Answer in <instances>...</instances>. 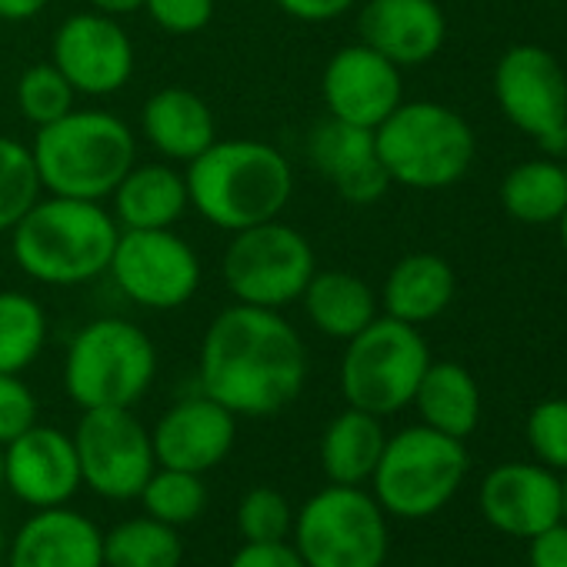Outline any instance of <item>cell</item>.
I'll use <instances>...</instances> for the list:
<instances>
[{"instance_id": "obj_1", "label": "cell", "mask_w": 567, "mask_h": 567, "mask_svg": "<svg viewBox=\"0 0 567 567\" xmlns=\"http://www.w3.org/2000/svg\"><path fill=\"white\" fill-rule=\"evenodd\" d=\"M197 384L237 417L280 414L308 384L305 338L280 311L234 301L200 338Z\"/></svg>"}, {"instance_id": "obj_2", "label": "cell", "mask_w": 567, "mask_h": 567, "mask_svg": "<svg viewBox=\"0 0 567 567\" xmlns=\"http://www.w3.org/2000/svg\"><path fill=\"white\" fill-rule=\"evenodd\" d=\"M190 210L217 230H244L274 220L295 197V167L274 144L217 137L187 167Z\"/></svg>"}, {"instance_id": "obj_3", "label": "cell", "mask_w": 567, "mask_h": 567, "mask_svg": "<svg viewBox=\"0 0 567 567\" xmlns=\"http://www.w3.org/2000/svg\"><path fill=\"white\" fill-rule=\"evenodd\" d=\"M121 227L101 200L44 194L11 230L14 264L44 288H81L107 274Z\"/></svg>"}, {"instance_id": "obj_4", "label": "cell", "mask_w": 567, "mask_h": 567, "mask_svg": "<svg viewBox=\"0 0 567 567\" xmlns=\"http://www.w3.org/2000/svg\"><path fill=\"white\" fill-rule=\"evenodd\" d=\"M44 194L107 200L137 161L134 127L111 111H71L31 141Z\"/></svg>"}, {"instance_id": "obj_5", "label": "cell", "mask_w": 567, "mask_h": 567, "mask_svg": "<svg viewBox=\"0 0 567 567\" xmlns=\"http://www.w3.org/2000/svg\"><path fill=\"white\" fill-rule=\"evenodd\" d=\"M374 144L391 184L411 190H444L457 184L477 154L471 124L437 101H401L394 114L374 127Z\"/></svg>"}, {"instance_id": "obj_6", "label": "cell", "mask_w": 567, "mask_h": 567, "mask_svg": "<svg viewBox=\"0 0 567 567\" xmlns=\"http://www.w3.org/2000/svg\"><path fill=\"white\" fill-rule=\"evenodd\" d=\"M157 378V348L124 318L84 324L64 354V391L81 411L134 408Z\"/></svg>"}, {"instance_id": "obj_7", "label": "cell", "mask_w": 567, "mask_h": 567, "mask_svg": "<svg viewBox=\"0 0 567 567\" xmlns=\"http://www.w3.org/2000/svg\"><path fill=\"white\" fill-rule=\"evenodd\" d=\"M427 364L424 334L414 324L378 315L361 334L344 341L338 384L348 408L388 417L414 401Z\"/></svg>"}, {"instance_id": "obj_8", "label": "cell", "mask_w": 567, "mask_h": 567, "mask_svg": "<svg viewBox=\"0 0 567 567\" xmlns=\"http://www.w3.org/2000/svg\"><path fill=\"white\" fill-rule=\"evenodd\" d=\"M315 270L318 254L311 240L280 217L234 230L220 260L227 295L237 305L270 311L298 305Z\"/></svg>"}, {"instance_id": "obj_9", "label": "cell", "mask_w": 567, "mask_h": 567, "mask_svg": "<svg viewBox=\"0 0 567 567\" xmlns=\"http://www.w3.org/2000/svg\"><path fill=\"white\" fill-rule=\"evenodd\" d=\"M464 474V441L447 437L427 424H417L388 437L384 454L371 474V484L384 514L417 520L437 514L457 494Z\"/></svg>"}, {"instance_id": "obj_10", "label": "cell", "mask_w": 567, "mask_h": 567, "mask_svg": "<svg viewBox=\"0 0 567 567\" xmlns=\"http://www.w3.org/2000/svg\"><path fill=\"white\" fill-rule=\"evenodd\" d=\"M291 534L308 567H381L388 557L384 507L354 484H328L308 497Z\"/></svg>"}, {"instance_id": "obj_11", "label": "cell", "mask_w": 567, "mask_h": 567, "mask_svg": "<svg viewBox=\"0 0 567 567\" xmlns=\"http://www.w3.org/2000/svg\"><path fill=\"white\" fill-rule=\"evenodd\" d=\"M117 291L144 311H177L204 280L197 250L174 230H121L107 267Z\"/></svg>"}, {"instance_id": "obj_12", "label": "cell", "mask_w": 567, "mask_h": 567, "mask_svg": "<svg viewBox=\"0 0 567 567\" xmlns=\"http://www.w3.org/2000/svg\"><path fill=\"white\" fill-rule=\"evenodd\" d=\"M71 437L81 464V481L97 497L134 501L157 467L151 431L141 424L134 408L81 411Z\"/></svg>"}, {"instance_id": "obj_13", "label": "cell", "mask_w": 567, "mask_h": 567, "mask_svg": "<svg viewBox=\"0 0 567 567\" xmlns=\"http://www.w3.org/2000/svg\"><path fill=\"white\" fill-rule=\"evenodd\" d=\"M494 97L504 117L540 147L567 151V74L547 48H507L494 68Z\"/></svg>"}, {"instance_id": "obj_14", "label": "cell", "mask_w": 567, "mask_h": 567, "mask_svg": "<svg viewBox=\"0 0 567 567\" xmlns=\"http://www.w3.org/2000/svg\"><path fill=\"white\" fill-rule=\"evenodd\" d=\"M51 64L68 78L78 97H111L131 84L137 54L121 18L81 11L54 31Z\"/></svg>"}, {"instance_id": "obj_15", "label": "cell", "mask_w": 567, "mask_h": 567, "mask_svg": "<svg viewBox=\"0 0 567 567\" xmlns=\"http://www.w3.org/2000/svg\"><path fill=\"white\" fill-rule=\"evenodd\" d=\"M321 97L328 117L354 127H381L404 101L401 68L371 51L368 44H348L331 54L321 74Z\"/></svg>"}, {"instance_id": "obj_16", "label": "cell", "mask_w": 567, "mask_h": 567, "mask_svg": "<svg viewBox=\"0 0 567 567\" xmlns=\"http://www.w3.org/2000/svg\"><path fill=\"white\" fill-rule=\"evenodd\" d=\"M4 487L31 511L71 504L84 487L74 437L48 424L18 434L4 444Z\"/></svg>"}, {"instance_id": "obj_17", "label": "cell", "mask_w": 567, "mask_h": 567, "mask_svg": "<svg viewBox=\"0 0 567 567\" xmlns=\"http://www.w3.org/2000/svg\"><path fill=\"white\" fill-rule=\"evenodd\" d=\"M234 441H237V414H230L204 391L174 401L151 427L157 464L190 474L214 471L234 451Z\"/></svg>"}, {"instance_id": "obj_18", "label": "cell", "mask_w": 567, "mask_h": 567, "mask_svg": "<svg viewBox=\"0 0 567 567\" xmlns=\"http://www.w3.org/2000/svg\"><path fill=\"white\" fill-rule=\"evenodd\" d=\"M481 511L501 534L530 540L544 527L564 520V487L550 467L511 461L484 477Z\"/></svg>"}, {"instance_id": "obj_19", "label": "cell", "mask_w": 567, "mask_h": 567, "mask_svg": "<svg viewBox=\"0 0 567 567\" xmlns=\"http://www.w3.org/2000/svg\"><path fill=\"white\" fill-rule=\"evenodd\" d=\"M4 567H104V530L71 504L41 507L8 540Z\"/></svg>"}, {"instance_id": "obj_20", "label": "cell", "mask_w": 567, "mask_h": 567, "mask_svg": "<svg viewBox=\"0 0 567 567\" xmlns=\"http://www.w3.org/2000/svg\"><path fill=\"white\" fill-rule=\"evenodd\" d=\"M308 161L321 177L331 181L341 200L358 207L378 204L391 187V177L378 157L374 131L368 127H354L334 117L315 124L308 134Z\"/></svg>"}, {"instance_id": "obj_21", "label": "cell", "mask_w": 567, "mask_h": 567, "mask_svg": "<svg viewBox=\"0 0 567 567\" xmlns=\"http://www.w3.org/2000/svg\"><path fill=\"white\" fill-rule=\"evenodd\" d=\"M358 34L361 44L404 71L437 58L447 38V18L437 0H364Z\"/></svg>"}, {"instance_id": "obj_22", "label": "cell", "mask_w": 567, "mask_h": 567, "mask_svg": "<svg viewBox=\"0 0 567 567\" xmlns=\"http://www.w3.org/2000/svg\"><path fill=\"white\" fill-rule=\"evenodd\" d=\"M141 134L167 164H190L217 141L210 104L187 87H161L141 107Z\"/></svg>"}, {"instance_id": "obj_23", "label": "cell", "mask_w": 567, "mask_h": 567, "mask_svg": "<svg viewBox=\"0 0 567 567\" xmlns=\"http://www.w3.org/2000/svg\"><path fill=\"white\" fill-rule=\"evenodd\" d=\"M111 214L121 230H164L177 227L190 210L187 177L167 161L137 164L114 187Z\"/></svg>"}, {"instance_id": "obj_24", "label": "cell", "mask_w": 567, "mask_h": 567, "mask_svg": "<svg viewBox=\"0 0 567 567\" xmlns=\"http://www.w3.org/2000/svg\"><path fill=\"white\" fill-rule=\"evenodd\" d=\"M454 295H457L454 267L437 254L417 250V254L401 257L391 267L378 301L388 318L421 328V324L441 318L451 308Z\"/></svg>"}, {"instance_id": "obj_25", "label": "cell", "mask_w": 567, "mask_h": 567, "mask_svg": "<svg viewBox=\"0 0 567 567\" xmlns=\"http://www.w3.org/2000/svg\"><path fill=\"white\" fill-rule=\"evenodd\" d=\"M298 305L305 308L311 328L334 341H351L381 311V301L371 284L341 267H328V270L318 267Z\"/></svg>"}, {"instance_id": "obj_26", "label": "cell", "mask_w": 567, "mask_h": 567, "mask_svg": "<svg viewBox=\"0 0 567 567\" xmlns=\"http://www.w3.org/2000/svg\"><path fill=\"white\" fill-rule=\"evenodd\" d=\"M421 424L464 441L467 434H474L477 421H481V391L477 381L471 378L467 368L454 364V361H431L414 401Z\"/></svg>"}, {"instance_id": "obj_27", "label": "cell", "mask_w": 567, "mask_h": 567, "mask_svg": "<svg viewBox=\"0 0 567 567\" xmlns=\"http://www.w3.org/2000/svg\"><path fill=\"white\" fill-rule=\"evenodd\" d=\"M388 434L378 414L344 408L321 434V467L331 477V484H354L361 487L371 481L381 454H384Z\"/></svg>"}, {"instance_id": "obj_28", "label": "cell", "mask_w": 567, "mask_h": 567, "mask_svg": "<svg viewBox=\"0 0 567 567\" xmlns=\"http://www.w3.org/2000/svg\"><path fill=\"white\" fill-rule=\"evenodd\" d=\"M504 210L520 224H554L567 210V167L557 161L517 164L501 184Z\"/></svg>"}, {"instance_id": "obj_29", "label": "cell", "mask_w": 567, "mask_h": 567, "mask_svg": "<svg viewBox=\"0 0 567 567\" xmlns=\"http://www.w3.org/2000/svg\"><path fill=\"white\" fill-rule=\"evenodd\" d=\"M177 527L154 517H127L104 534V567H181Z\"/></svg>"}, {"instance_id": "obj_30", "label": "cell", "mask_w": 567, "mask_h": 567, "mask_svg": "<svg viewBox=\"0 0 567 567\" xmlns=\"http://www.w3.org/2000/svg\"><path fill=\"white\" fill-rule=\"evenodd\" d=\"M48 344V311L28 291H0V374H24Z\"/></svg>"}, {"instance_id": "obj_31", "label": "cell", "mask_w": 567, "mask_h": 567, "mask_svg": "<svg viewBox=\"0 0 567 567\" xmlns=\"http://www.w3.org/2000/svg\"><path fill=\"white\" fill-rule=\"evenodd\" d=\"M141 504L144 514L154 520H164L171 527H184L190 520L200 517V511L207 507V487H204V474H190V471H174V467H154V474L147 477V484L141 487Z\"/></svg>"}, {"instance_id": "obj_32", "label": "cell", "mask_w": 567, "mask_h": 567, "mask_svg": "<svg viewBox=\"0 0 567 567\" xmlns=\"http://www.w3.org/2000/svg\"><path fill=\"white\" fill-rule=\"evenodd\" d=\"M44 197L31 144L0 137V234H11L18 220Z\"/></svg>"}, {"instance_id": "obj_33", "label": "cell", "mask_w": 567, "mask_h": 567, "mask_svg": "<svg viewBox=\"0 0 567 567\" xmlns=\"http://www.w3.org/2000/svg\"><path fill=\"white\" fill-rule=\"evenodd\" d=\"M14 104L21 111V117L41 131L54 121H61L64 114H71L78 107V94L68 84V78L48 61V64H34L18 78L14 87Z\"/></svg>"}, {"instance_id": "obj_34", "label": "cell", "mask_w": 567, "mask_h": 567, "mask_svg": "<svg viewBox=\"0 0 567 567\" xmlns=\"http://www.w3.org/2000/svg\"><path fill=\"white\" fill-rule=\"evenodd\" d=\"M295 527V507L277 487H250L237 504V534L244 544L288 540Z\"/></svg>"}, {"instance_id": "obj_35", "label": "cell", "mask_w": 567, "mask_h": 567, "mask_svg": "<svg viewBox=\"0 0 567 567\" xmlns=\"http://www.w3.org/2000/svg\"><path fill=\"white\" fill-rule=\"evenodd\" d=\"M527 441L544 467L567 471V401L547 398L527 414Z\"/></svg>"}, {"instance_id": "obj_36", "label": "cell", "mask_w": 567, "mask_h": 567, "mask_svg": "<svg viewBox=\"0 0 567 567\" xmlns=\"http://www.w3.org/2000/svg\"><path fill=\"white\" fill-rule=\"evenodd\" d=\"M141 11L157 31L171 38H190L214 21L217 0H144Z\"/></svg>"}, {"instance_id": "obj_37", "label": "cell", "mask_w": 567, "mask_h": 567, "mask_svg": "<svg viewBox=\"0 0 567 567\" xmlns=\"http://www.w3.org/2000/svg\"><path fill=\"white\" fill-rule=\"evenodd\" d=\"M38 424V398L21 374H0V444Z\"/></svg>"}, {"instance_id": "obj_38", "label": "cell", "mask_w": 567, "mask_h": 567, "mask_svg": "<svg viewBox=\"0 0 567 567\" xmlns=\"http://www.w3.org/2000/svg\"><path fill=\"white\" fill-rule=\"evenodd\" d=\"M227 567H308V564L291 540H264V544H244Z\"/></svg>"}, {"instance_id": "obj_39", "label": "cell", "mask_w": 567, "mask_h": 567, "mask_svg": "<svg viewBox=\"0 0 567 567\" xmlns=\"http://www.w3.org/2000/svg\"><path fill=\"white\" fill-rule=\"evenodd\" d=\"M274 4L301 24H328L344 18L358 0H274Z\"/></svg>"}, {"instance_id": "obj_40", "label": "cell", "mask_w": 567, "mask_h": 567, "mask_svg": "<svg viewBox=\"0 0 567 567\" xmlns=\"http://www.w3.org/2000/svg\"><path fill=\"white\" fill-rule=\"evenodd\" d=\"M530 567H567V520L530 537Z\"/></svg>"}, {"instance_id": "obj_41", "label": "cell", "mask_w": 567, "mask_h": 567, "mask_svg": "<svg viewBox=\"0 0 567 567\" xmlns=\"http://www.w3.org/2000/svg\"><path fill=\"white\" fill-rule=\"evenodd\" d=\"M51 0H0V24H24L41 18Z\"/></svg>"}, {"instance_id": "obj_42", "label": "cell", "mask_w": 567, "mask_h": 567, "mask_svg": "<svg viewBox=\"0 0 567 567\" xmlns=\"http://www.w3.org/2000/svg\"><path fill=\"white\" fill-rule=\"evenodd\" d=\"M87 4H91V11H101L111 18H127L144 8V0H87Z\"/></svg>"}, {"instance_id": "obj_43", "label": "cell", "mask_w": 567, "mask_h": 567, "mask_svg": "<svg viewBox=\"0 0 567 567\" xmlns=\"http://www.w3.org/2000/svg\"><path fill=\"white\" fill-rule=\"evenodd\" d=\"M557 224H560V244H564V254H567V210L560 214V220H557Z\"/></svg>"}, {"instance_id": "obj_44", "label": "cell", "mask_w": 567, "mask_h": 567, "mask_svg": "<svg viewBox=\"0 0 567 567\" xmlns=\"http://www.w3.org/2000/svg\"><path fill=\"white\" fill-rule=\"evenodd\" d=\"M0 487H4V444H0Z\"/></svg>"}, {"instance_id": "obj_45", "label": "cell", "mask_w": 567, "mask_h": 567, "mask_svg": "<svg viewBox=\"0 0 567 567\" xmlns=\"http://www.w3.org/2000/svg\"><path fill=\"white\" fill-rule=\"evenodd\" d=\"M4 547H8V540H4V527H0V557H4Z\"/></svg>"}, {"instance_id": "obj_46", "label": "cell", "mask_w": 567, "mask_h": 567, "mask_svg": "<svg viewBox=\"0 0 567 567\" xmlns=\"http://www.w3.org/2000/svg\"><path fill=\"white\" fill-rule=\"evenodd\" d=\"M560 487H564V520H567V481H560Z\"/></svg>"}, {"instance_id": "obj_47", "label": "cell", "mask_w": 567, "mask_h": 567, "mask_svg": "<svg viewBox=\"0 0 567 567\" xmlns=\"http://www.w3.org/2000/svg\"><path fill=\"white\" fill-rule=\"evenodd\" d=\"M0 567H4V557H0Z\"/></svg>"}, {"instance_id": "obj_48", "label": "cell", "mask_w": 567, "mask_h": 567, "mask_svg": "<svg viewBox=\"0 0 567 567\" xmlns=\"http://www.w3.org/2000/svg\"><path fill=\"white\" fill-rule=\"evenodd\" d=\"M381 567H384V564H381Z\"/></svg>"}]
</instances>
